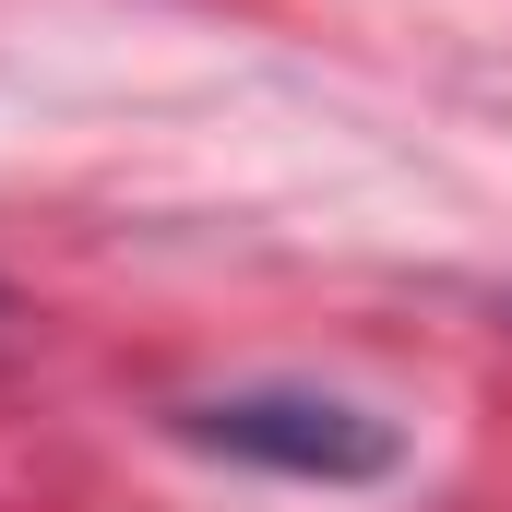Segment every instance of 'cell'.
<instances>
[{"instance_id":"cell-1","label":"cell","mask_w":512,"mask_h":512,"mask_svg":"<svg viewBox=\"0 0 512 512\" xmlns=\"http://www.w3.org/2000/svg\"><path fill=\"white\" fill-rule=\"evenodd\" d=\"M167 429L191 453H227L251 477H298V489H370L405 465V429L346 405V393H298V382H262V393H203V405H167Z\"/></svg>"}]
</instances>
